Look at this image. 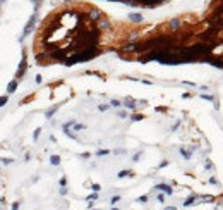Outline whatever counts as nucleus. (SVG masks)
<instances>
[{"instance_id": "f257e3e1", "label": "nucleus", "mask_w": 223, "mask_h": 210, "mask_svg": "<svg viewBox=\"0 0 223 210\" xmlns=\"http://www.w3.org/2000/svg\"><path fill=\"white\" fill-rule=\"evenodd\" d=\"M35 24H36V14H33V16L29 17V21H28V24H26V28H24V33H22V36L19 38V41H22V40L26 38L28 35H31V31H33Z\"/></svg>"}, {"instance_id": "f03ea898", "label": "nucleus", "mask_w": 223, "mask_h": 210, "mask_svg": "<svg viewBox=\"0 0 223 210\" xmlns=\"http://www.w3.org/2000/svg\"><path fill=\"white\" fill-rule=\"evenodd\" d=\"M24 71H26V55L22 57V60H21V66L17 67V73H16V77H22V74H24Z\"/></svg>"}, {"instance_id": "7ed1b4c3", "label": "nucleus", "mask_w": 223, "mask_h": 210, "mask_svg": "<svg viewBox=\"0 0 223 210\" xmlns=\"http://www.w3.org/2000/svg\"><path fill=\"white\" fill-rule=\"evenodd\" d=\"M16 88H17V79H12V81L9 83V86H7V91H9V93H14Z\"/></svg>"}, {"instance_id": "20e7f679", "label": "nucleus", "mask_w": 223, "mask_h": 210, "mask_svg": "<svg viewBox=\"0 0 223 210\" xmlns=\"http://www.w3.org/2000/svg\"><path fill=\"white\" fill-rule=\"evenodd\" d=\"M129 19L134 21V22H141V21H143V16H141V14H129Z\"/></svg>"}, {"instance_id": "39448f33", "label": "nucleus", "mask_w": 223, "mask_h": 210, "mask_svg": "<svg viewBox=\"0 0 223 210\" xmlns=\"http://www.w3.org/2000/svg\"><path fill=\"white\" fill-rule=\"evenodd\" d=\"M156 188H158V190H161V191H165V193H168V195L172 193V188H168L167 184H158Z\"/></svg>"}, {"instance_id": "423d86ee", "label": "nucleus", "mask_w": 223, "mask_h": 210, "mask_svg": "<svg viewBox=\"0 0 223 210\" xmlns=\"http://www.w3.org/2000/svg\"><path fill=\"white\" fill-rule=\"evenodd\" d=\"M57 109H58V105H55V107H52V109H48L46 110V117H52V115L57 112Z\"/></svg>"}, {"instance_id": "0eeeda50", "label": "nucleus", "mask_w": 223, "mask_h": 210, "mask_svg": "<svg viewBox=\"0 0 223 210\" xmlns=\"http://www.w3.org/2000/svg\"><path fill=\"white\" fill-rule=\"evenodd\" d=\"M50 162H52L53 165H58V164H60V157H58V155H53V157L50 158Z\"/></svg>"}, {"instance_id": "6e6552de", "label": "nucleus", "mask_w": 223, "mask_h": 210, "mask_svg": "<svg viewBox=\"0 0 223 210\" xmlns=\"http://www.w3.org/2000/svg\"><path fill=\"white\" fill-rule=\"evenodd\" d=\"M7 102H9V98H7L5 95H3V96H0V107H3V105H5Z\"/></svg>"}, {"instance_id": "1a4fd4ad", "label": "nucleus", "mask_w": 223, "mask_h": 210, "mask_svg": "<svg viewBox=\"0 0 223 210\" xmlns=\"http://www.w3.org/2000/svg\"><path fill=\"white\" fill-rule=\"evenodd\" d=\"M125 176H132V172H130V171H122V172H118V177H125Z\"/></svg>"}, {"instance_id": "9d476101", "label": "nucleus", "mask_w": 223, "mask_h": 210, "mask_svg": "<svg viewBox=\"0 0 223 210\" xmlns=\"http://www.w3.org/2000/svg\"><path fill=\"white\" fill-rule=\"evenodd\" d=\"M74 129L75 131H82V129H86V126H82V124H75L74 122Z\"/></svg>"}, {"instance_id": "9b49d317", "label": "nucleus", "mask_w": 223, "mask_h": 210, "mask_svg": "<svg viewBox=\"0 0 223 210\" xmlns=\"http://www.w3.org/2000/svg\"><path fill=\"white\" fill-rule=\"evenodd\" d=\"M107 153H108V150H98L96 155H100V157H101V155H107Z\"/></svg>"}, {"instance_id": "f8f14e48", "label": "nucleus", "mask_w": 223, "mask_h": 210, "mask_svg": "<svg viewBox=\"0 0 223 210\" xmlns=\"http://www.w3.org/2000/svg\"><path fill=\"white\" fill-rule=\"evenodd\" d=\"M65 184H67V179H65V177H62V179H60V186H62V188H64V186H65Z\"/></svg>"}, {"instance_id": "ddd939ff", "label": "nucleus", "mask_w": 223, "mask_h": 210, "mask_svg": "<svg viewBox=\"0 0 223 210\" xmlns=\"http://www.w3.org/2000/svg\"><path fill=\"white\" fill-rule=\"evenodd\" d=\"M132 119H134V121H141V119H143V115L136 114V115H132Z\"/></svg>"}, {"instance_id": "4468645a", "label": "nucleus", "mask_w": 223, "mask_h": 210, "mask_svg": "<svg viewBox=\"0 0 223 210\" xmlns=\"http://www.w3.org/2000/svg\"><path fill=\"white\" fill-rule=\"evenodd\" d=\"M12 210H19V202H14V203H12Z\"/></svg>"}, {"instance_id": "2eb2a0df", "label": "nucleus", "mask_w": 223, "mask_h": 210, "mask_svg": "<svg viewBox=\"0 0 223 210\" xmlns=\"http://www.w3.org/2000/svg\"><path fill=\"white\" fill-rule=\"evenodd\" d=\"M96 198H98V195L93 193V195H89V198H88V200H91V202H93V200H96Z\"/></svg>"}, {"instance_id": "dca6fc26", "label": "nucleus", "mask_w": 223, "mask_h": 210, "mask_svg": "<svg viewBox=\"0 0 223 210\" xmlns=\"http://www.w3.org/2000/svg\"><path fill=\"white\" fill-rule=\"evenodd\" d=\"M112 105H113V107H118V105H120V102H118V100H112Z\"/></svg>"}, {"instance_id": "f3484780", "label": "nucleus", "mask_w": 223, "mask_h": 210, "mask_svg": "<svg viewBox=\"0 0 223 210\" xmlns=\"http://www.w3.org/2000/svg\"><path fill=\"white\" fill-rule=\"evenodd\" d=\"M118 200H120V196H113V198H112V203H113V205H115V203H117V202H118Z\"/></svg>"}, {"instance_id": "a211bd4d", "label": "nucleus", "mask_w": 223, "mask_h": 210, "mask_svg": "<svg viewBox=\"0 0 223 210\" xmlns=\"http://www.w3.org/2000/svg\"><path fill=\"white\" fill-rule=\"evenodd\" d=\"M146 200H148V196H139V200H137V202H141V203H144Z\"/></svg>"}, {"instance_id": "6ab92c4d", "label": "nucleus", "mask_w": 223, "mask_h": 210, "mask_svg": "<svg viewBox=\"0 0 223 210\" xmlns=\"http://www.w3.org/2000/svg\"><path fill=\"white\" fill-rule=\"evenodd\" d=\"M39 131H41V129H36V131H35V134H33V138H35V140L39 136Z\"/></svg>"}, {"instance_id": "aec40b11", "label": "nucleus", "mask_w": 223, "mask_h": 210, "mask_svg": "<svg viewBox=\"0 0 223 210\" xmlns=\"http://www.w3.org/2000/svg\"><path fill=\"white\" fill-rule=\"evenodd\" d=\"M98 109H100V110H101V112H103V110H107V109H108V107H107V105H100V107H98Z\"/></svg>"}, {"instance_id": "412c9836", "label": "nucleus", "mask_w": 223, "mask_h": 210, "mask_svg": "<svg viewBox=\"0 0 223 210\" xmlns=\"http://www.w3.org/2000/svg\"><path fill=\"white\" fill-rule=\"evenodd\" d=\"M93 190L94 191H100V184H93Z\"/></svg>"}, {"instance_id": "4be33fe9", "label": "nucleus", "mask_w": 223, "mask_h": 210, "mask_svg": "<svg viewBox=\"0 0 223 210\" xmlns=\"http://www.w3.org/2000/svg\"><path fill=\"white\" fill-rule=\"evenodd\" d=\"M0 5H2V3H0Z\"/></svg>"}]
</instances>
